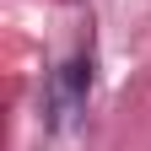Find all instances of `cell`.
Returning a JSON list of instances; mask_svg holds the SVG:
<instances>
[{
	"label": "cell",
	"instance_id": "1",
	"mask_svg": "<svg viewBox=\"0 0 151 151\" xmlns=\"http://www.w3.org/2000/svg\"><path fill=\"white\" fill-rule=\"evenodd\" d=\"M86 92H92V60H86V54L65 60L60 70L49 76L43 113H49V129H54V135H65V129L81 124V113H86Z\"/></svg>",
	"mask_w": 151,
	"mask_h": 151
}]
</instances>
